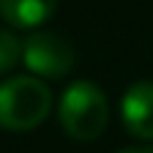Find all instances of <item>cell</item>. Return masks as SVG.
Instances as JSON below:
<instances>
[{
    "label": "cell",
    "mask_w": 153,
    "mask_h": 153,
    "mask_svg": "<svg viewBox=\"0 0 153 153\" xmlns=\"http://www.w3.org/2000/svg\"><path fill=\"white\" fill-rule=\"evenodd\" d=\"M52 112V90L41 76H11L0 82V128L33 131Z\"/></svg>",
    "instance_id": "2"
},
{
    "label": "cell",
    "mask_w": 153,
    "mask_h": 153,
    "mask_svg": "<svg viewBox=\"0 0 153 153\" xmlns=\"http://www.w3.org/2000/svg\"><path fill=\"white\" fill-rule=\"evenodd\" d=\"M118 153H153V148H148V145H131V148H123Z\"/></svg>",
    "instance_id": "7"
},
{
    "label": "cell",
    "mask_w": 153,
    "mask_h": 153,
    "mask_svg": "<svg viewBox=\"0 0 153 153\" xmlns=\"http://www.w3.org/2000/svg\"><path fill=\"white\" fill-rule=\"evenodd\" d=\"M120 118L131 137L153 140V79H140L126 88L120 99Z\"/></svg>",
    "instance_id": "4"
},
{
    "label": "cell",
    "mask_w": 153,
    "mask_h": 153,
    "mask_svg": "<svg viewBox=\"0 0 153 153\" xmlns=\"http://www.w3.org/2000/svg\"><path fill=\"white\" fill-rule=\"evenodd\" d=\"M19 60H22V41L11 30L0 27V76L14 71Z\"/></svg>",
    "instance_id": "6"
},
{
    "label": "cell",
    "mask_w": 153,
    "mask_h": 153,
    "mask_svg": "<svg viewBox=\"0 0 153 153\" xmlns=\"http://www.w3.org/2000/svg\"><path fill=\"white\" fill-rule=\"evenodd\" d=\"M57 118L71 140L90 142L99 140L109 123V101L96 82L76 79L60 93Z\"/></svg>",
    "instance_id": "1"
},
{
    "label": "cell",
    "mask_w": 153,
    "mask_h": 153,
    "mask_svg": "<svg viewBox=\"0 0 153 153\" xmlns=\"http://www.w3.org/2000/svg\"><path fill=\"white\" fill-rule=\"evenodd\" d=\"M57 0H0V16L11 27L36 30L55 14Z\"/></svg>",
    "instance_id": "5"
},
{
    "label": "cell",
    "mask_w": 153,
    "mask_h": 153,
    "mask_svg": "<svg viewBox=\"0 0 153 153\" xmlns=\"http://www.w3.org/2000/svg\"><path fill=\"white\" fill-rule=\"evenodd\" d=\"M22 60L41 79H63L76 63V49L71 38L55 30H36L22 41Z\"/></svg>",
    "instance_id": "3"
}]
</instances>
